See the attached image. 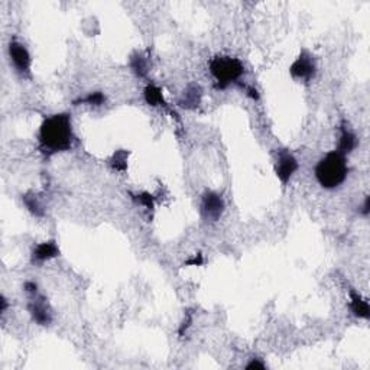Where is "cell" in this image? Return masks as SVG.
<instances>
[{"label": "cell", "instance_id": "1", "mask_svg": "<svg viewBox=\"0 0 370 370\" xmlns=\"http://www.w3.org/2000/svg\"><path fill=\"white\" fill-rule=\"evenodd\" d=\"M39 144L42 152L54 155L68 151L72 145L71 118L67 113L46 118L39 129Z\"/></svg>", "mask_w": 370, "mask_h": 370}, {"label": "cell", "instance_id": "2", "mask_svg": "<svg viewBox=\"0 0 370 370\" xmlns=\"http://www.w3.org/2000/svg\"><path fill=\"white\" fill-rule=\"evenodd\" d=\"M349 172L346 156L340 152H330L320 159L316 166V178L320 185L327 190H333L343 184Z\"/></svg>", "mask_w": 370, "mask_h": 370}, {"label": "cell", "instance_id": "3", "mask_svg": "<svg viewBox=\"0 0 370 370\" xmlns=\"http://www.w3.org/2000/svg\"><path fill=\"white\" fill-rule=\"evenodd\" d=\"M210 71L213 74V77L216 78L217 89L223 90L227 86H230L232 82L239 80L243 75L244 68L242 63L237 58H232V56H216L211 60L210 63Z\"/></svg>", "mask_w": 370, "mask_h": 370}, {"label": "cell", "instance_id": "4", "mask_svg": "<svg viewBox=\"0 0 370 370\" xmlns=\"http://www.w3.org/2000/svg\"><path fill=\"white\" fill-rule=\"evenodd\" d=\"M316 72V58L309 54L308 51H302L301 55L295 60V63L291 65V74H292V77L294 78H298V80L309 81L311 78H314Z\"/></svg>", "mask_w": 370, "mask_h": 370}, {"label": "cell", "instance_id": "5", "mask_svg": "<svg viewBox=\"0 0 370 370\" xmlns=\"http://www.w3.org/2000/svg\"><path fill=\"white\" fill-rule=\"evenodd\" d=\"M201 210H203V216L206 217L207 220L217 221L224 211V201H223L220 194L208 191L203 197Z\"/></svg>", "mask_w": 370, "mask_h": 370}, {"label": "cell", "instance_id": "6", "mask_svg": "<svg viewBox=\"0 0 370 370\" xmlns=\"http://www.w3.org/2000/svg\"><path fill=\"white\" fill-rule=\"evenodd\" d=\"M9 55L19 74L20 75H29V72H31V55L27 52L25 45H22L20 42H16V41L10 42Z\"/></svg>", "mask_w": 370, "mask_h": 370}, {"label": "cell", "instance_id": "7", "mask_svg": "<svg viewBox=\"0 0 370 370\" xmlns=\"http://www.w3.org/2000/svg\"><path fill=\"white\" fill-rule=\"evenodd\" d=\"M297 169H298V162H297L295 156L289 154L288 151H282L278 156V162H276V175L279 177V180L283 184H287Z\"/></svg>", "mask_w": 370, "mask_h": 370}, {"label": "cell", "instance_id": "8", "mask_svg": "<svg viewBox=\"0 0 370 370\" xmlns=\"http://www.w3.org/2000/svg\"><path fill=\"white\" fill-rule=\"evenodd\" d=\"M29 312L38 324L48 325L51 323V312H49V308L46 307L45 299L42 297L34 299L29 304Z\"/></svg>", "mask_w": 370, "mask_h": 370}, {"label": "cell", "instance_id": "9", "mask_svg": "<svg viewBox=\"0 0 370 370\" xmlns=\"http://www.w3.org/2000/svg\"><path fill=\"white\" fill-rule=\"evenodd\" d=\"M60 254V249L58 246L55 244V242H44V243H39L34 249L32 252V262L34 263H42L52 259L55 256Z\"/></svg>", "mask_w": 370, "mask_h": 370}, {"label": "cell", "instance_id": "10", "mask_svg": "<svg viewBox=\"0 0 370 370\" xmlns=\"http://www.w3.org/2000/svg\"><path fill=\"white\" fill-rule=\"evenodd\" d=\"M350 307H352V311L354 312V316L359 317V318H369L370 316V308H369V304H367V301L366 299H363L357 294V292H354L352 291L350 292Z\"/></svg>", "mask_w": 370, "mask_h": 370}, {"label": "cell", "instance_id": "11", "mask_svg": "<svg viewBox=\"0 0 370 370\" xmlns=\"http://www.w3.org/2000/svg\"><path fill=\"white\" fill-rule=\"evenodd\" d=\"M200 101H201V89L198 86L192 84V86H190L187 90L184 91V96L181 99L180 106L185 108H194L198 106Z\"/></svg>", "mask_w": 370, "mask_h": 370}, {"label": "cell", "instance_id": "12", "mask_svg": "<svg viewBox=\"0 0 370 370\" xmlns=\"http://www.w3.org/2000/svg\"><path fill=\"white\" fill-rule=\"evenodd\" d=\"M357 145V139H356V135L353 133L350 129L347 127H343L341 129V136H340V142H338V151L340 154H350L353 149L356 148Z\"/></svg>", "mask_w": 370, "mask_h": 370}, {"label": "cell", "instance_id": "13", "mask_svg": "<svg viewBox=\"0 0 370 370\" xmlns=\"http://www.w3.org/2000/svg\"><path fill=\"white\" fill-rule=\"evenodd\" d=\"M145 100L149 106H161V104H165L162 97V91L159 90L156 86H152L149 84L146 89H145Z\"/></svg>", "mask_w": 370, "mask_h": 370}, {"label": "cell", "instance_id": "14", "mask_svg": "<svg viewBox=\"0 0 370 370\" xmlns=\"http://www.w3.org/2000/svg\"><path fill=\"white\" fill-rule=\"evenodd\" d=\"M127 156H129V154L126 151H116L110 159V165L116 171H125L127 168Z\"/></svg>", "mask_w": 370, "mask_h": 370}, {"label": "cell", "instance_id": "15", "mask_svg": "<svg viewBox=\"0 0 370 370\" xmlns=\"http://www.w3.org/2000/svg\"><path fill=\"white\" fill-rule=\"evenodd\" d=\"M130 65H132L133 71H135L139 77H145V75H146V72H148V64H146V60H145L140 54H136L135 56H132Z\"/></svg>", "mask_w": 370, "mask_h": 370}, {"label": "cell", "instance_id": "16", "mask_svg": "<svg viewBox=\"0 0 370 370\" xmlns=\"http://www.w3.org/2000/svg\"><path fill=\"white\" fill-rule=\"evenodd\" d=\"M22 200H23L25 206L29 208V211H31L32 214H35V216H38V217L44 216V210H42V207H41V204L38 203L36 197H34V195H23Z\"/></svg>", "mask_w": 370, "mask_h": 370}, {"label": "cell", "instance_id": "17", "mask_svg": "<svg viewBox=\"0 0 370 370\" xmlns=\"http://www.w3.org/2000/svg\"><path fill=\"white\" fill-rule=\"evenodd\" d=\"M106 101V96L100 91H96V93H90L86 99H80L77 101H74L75 104L77 103H87V104H91V106H100Z\"/></svg>", "mask_w": 370, "mask_h": 370}, {"label": "cell", "instance_id": "18", "mask_svg": "<svg viewBox=\"0 0 370 370\" xmlns=\"http://www.w3.org/2000/svg\"><path fill=\"white\" fill-rule=\"evenodd\" d=\"M133 198L136 200V203H139L140 206H145L148 210H152L154 208V197L149 192H142V194L136 195Z\"/></svg>", "mask_w": 370, "mask_h": 370}, {"label": "cell", "instance_id": "19", "mask_svg": "<svg viewBox=\"0 0 370 370\" xmlns=\"http://www.w3.org/2000/svg\"><path fill=\"white\" fill-rule=\"evenodd\" d=\"M246 369L247 370H252V369H265V364H263L262 361H259L258 359H253L247 366H246Z\"/></svg>", "mask_w": 370, "mask_h": 370}, {"label": "cell", "instance_id": "20", "mask_svg": "<svg viewBox=\"0 0 370 370\" xmlns=\"http://www.w3.org/2000/svg\"><path fill=\"white\" fill-rule=\"evenodd\" d=\"M191 321H192V317H191V312H188V318L182 323V325H181V328H180V334L182 335L184 334V330H187L188 327H190L191 324Z\"/></svg>", "mask_w": 370, "mask_h": 370}, {"label": "cell", "instance_id": "21", "mask_svg": "<svg viewBox=\"0 0 370 370\" xmlns=\"http://www.w3.org/2000/svg\"><path fill=\"white\" fill-rule=\"evenodd\" d=\"M201 263H203V256H201V254H197V256H194L192 259L187 261L185 265H201Z\"/></svg>", "mask_w": 370, "mask_h": 370}, {"label": "cell", "instance_id": "22", "mask_svg": "<svg viewBox=\"0 0 370 370\" xmlns=\"http://www.w3.org/2000/svg\"><path fill=\"white\" fill-rule=\"evenodd\" d=\"M25 289H26V292H29V294H36V285L35 283H32V282H26L25 283Z\"/></svg>", "mask_w": 370, "mask_h": 370}, {"label": "cell", "instance_id": "23", "mask_svg": "<svg viewBox=\"0 0 370 370\" xmlns=\"http://www.w3.org/2000/svg\"><path fill=\"white\" fill-rule=\"evenodd\" d=\"M369 203H370V197H366V200H364V206H363V214H364V216L369 214Z\"/></svg>", "mask_w": 370, "mask_h": 370}, {"label": "cell", "instance_id": "24", "mask_svg": "<svg viewBox=\"0 0 370 370\" xmlns=\"http://www.w3.org/2000/svg\"><path fill=\"white\" fill-rule=\"evenodd\" d=\"M247 91H249V96H250L252 99H258V97H259V96H258V91L254 90V89H252V87H249Z\"/></svg>", "mask_w": 370, "mask_h": 370}, {"label": "cell", "instance_id": "25", "mask_svg": "<svg viewBox=\"0 0 370 370\" xmlns=\"http://www.w3.org/2000/svg\"><path fill=\"white\" fill-rule=\"evenodd\" d=\"M6 307H8V301L2 297V312H5V311H6Z\"/></svg>", "mask_w": 370, "mask_h": 370}]
</instances>
